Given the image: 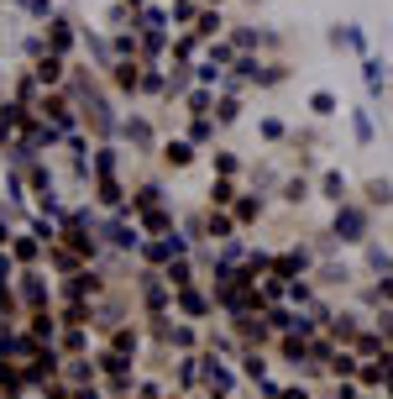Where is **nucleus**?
Segmentation results:
<instances>
[{
	"label": "nucleus",
	"mask_w": 393,
	"mask_h": 399,
	"mask_svg": "<svg viewBox=\"0 0 393 399\" xmlns=\"http://www.w3.org/2000/svg\"><path fill=\"white\" fill-rule=\"evenodd\" d=\"M16 295L26 310H52V289H48V278L37 273V268H21L16 273Z\"/></svg>",
	"instance_id": "1"
},
{
	"label": "nucleus",
	"mask_w": 393,
	"mask_h": 399,
	"mask_svg": "<svg viewBox=\"0 0 393 399\" xmlns=\"http://www.w3.org/2000/svg\"><path fill=\"white\" fill-rule=\"evenodd\" d=\"M32 79H37L43 89H58V84H63V53H43L37 69H32Z\"/></svg>",
	"instance_id": "2"
},
{
	"label": "nucleus",
	"mask_w": 393,
	"mask_h": 399,
	"mask_svg": "<svg viewBox=\"0 0 393 399\" xmlns=\"http://www.w3.org/2000/svg\"><path fill=\"white\" fill-rule=\"evenodd\" d=\"M173 310H179V315H189V321H205V315H210V300L199 295V289H179Z\"/></svg>",
	"instance_id": "3"
},
{
	"label": "nucleus",
	"mask_w": 393,
	"mask_h": 399,
	"mask_svg": "<svg viewBox=\"0 0 393 399\" xmlns=\"http://www.w3.org/2000/svg\"><path fill=\"white\" fill-rule=\"evenodd\" d=\"M231 231H236V216H226V210H210V216H205V236H210L215 247L231 242Z\"/></svg>",
	"instance_id": "4"
},
{
	"label": "nucleus",
	"mask_w": 393,
	"mask_h": 399,
	"mask_svg": "<svg viewBox=\"0 0 393 399\" xmlns=\"http://www.w3.org/2000/svg\"><path fill=\"white\" fill-rule=\"evenodd\" d=\"M336 236H341V242H357L362 236V210H336Z\"/></svg>",
	"instance_id": "5"
},
{
	"label": "nucleus",
	"mask_w": 393,
	"mask_h": 399,
	"mask_svg": "<svg viewBox=\"0 0 393 399\" xmlns=\"http://www.w3.org/2000/svg\"><path fill=\"white\" fill-rule=\"evenodd\" d=\"M105 352H116V357H137V331H131V326H116V331H111V347H105Z\"/></svg>",
	"instance_id": "6"
},
{
	"label": "nucleus",
	"mask_w": 393,
	"mask_h": 399,
	"mask_svg": "<svg viewBox=\"0 0 393 399\" xmlns=\"http://www.w3.org/2000/svg\"><path fill=\"white\" fill-rule=\"evenodd\" d=\"M162 158H168L173 168H184V163H194V137H179V142H168L162 148Z\"/></svg>",
	"instance_id": "7"
},
{
	"label": "nucleus",
	"mask_w": 393,
	"mask_h": 399,
	"mask_svg": "<svg viewBox=\"0 0 393 399\" xmlns=\"http://www.w3.org/2000/svg\"><path fill=\"white\" fill-rule=\"evenodd\" d=\"M231 216H236V226H247V221H257V216H262V200H257V195H236Z\"/></svg>",
	"instance_id": "8"
},
{
	"label": "nucleus",
	"mask_w": 393,
	"mask_h": 399,
	"mask_svg": "<svg viewBox=\"0 0 393 399\" xmlns=\"http://www.w3.org/2000/svg\"><path fill=\"white\" fill-rule=\"evenodd\" d=\"M189 32H194L199 43H210V37L221 32V11H199V16H194V26H189Z\"/></svg>",
	"instance_id": "9"
},
{
	"label": "nucleus",
	"mask_w": 393,
	"mask_h": 399,
	"mask_svg": "<svg viewBox=\"0 0 393 399\" xmlns=\"http://www.w3.org/2000/svg\"><path fill=\"white\" fill-rule=\"evenodd\" d=\"M210 200H215V210H231L236 205V184L231 179H215L210 184Z\"/></svg>",
	"instance_id": "10"
},
{
	"label": "nucleus",
	"mask_w": 393,
	"mask_h": 399,
	"mask_svg": "<svg viewBox=\"0 0 393 399\" xmlns=\"http://www.w3.org/2000/svg\"><path fill=\"white\" fill-rule=\"evenodd\" d=\"M48 43H52V53H69V43H74V32H69V21H52V32H48Z\"/></svg>",
	"instance_id": "11"
},
{
	"label": "nucleus",
	"mask_w": 393,
	"mask_h": 399,
	"mask_svg": "<svg viewBox=\"0 0 393 399\" xmlns=\"http://www.w3.org/2000/svg\"><path fill=\"white\" fill-rule=\"evenodd\" d=\"M215 116H221V121H236V95H221V105H215Z\"/></svg>",
	"instance_id": "12"
},
{
	"label": "nucleus",
	"mask_w": 393,
	"mask_h": 399,
	"mask_svg": "<svg viewBox=\"0 0 393 399\" xmlns=\"http://www.w3.org/2000/svg\"><path fill=\"white\" fill-rule=\"evenodd\" d=\"M126 137H131V142H142V148H147V142H153V131H147V121H131V126H126Z\"/></svg>",
	"instance_id": "13"
},
{
	"label": "nucleus",
	"mask_w": 393,
	"mask_h": 399,
	"mask_svg": "<svg viewBox=\"0 0 393 399\" xmlns=\"http://www.w3.org/2000/svg\"><path fill=\"white\" fill-rule=\"evenodd\" d=\"M189 137H194V142H205V137H210V116H194V126H189Z\"/></svg>",
	"instance_id": "14"
},
{
	"label": "nucleus",
	"mask_w": 393,
	"mask_h": 399,
	"mask_svg": "<svg viewBox=\"0 0 393 399\" xmlns=\"http://www.w3.org/2000/svg\"><path fill=\"white\" fill-rule=\"evenodd\" d=\"M341 190H346V179H341V174H325V195L341 200Z\"/></svg>",
	"instance_id": "15"
},
{
	"label": "nucleus",
	"mask_w": 393,
	"mask_h": 399,
	"mask_svg": "<svg viewBox=\"0 0 393 399\" xmlns=\"http://www.w3.org/2000/svg\"><path fill=\"white\" fill-rule=\"evenodd\" d=\"M309 105H315V116H336V100H331V95H315Z\"/></svg>",
	"instance_id": "16"
},
{
	"label": "nucleus",
	"mask_w": 393,
	"mask_h": 399,
	"mask_svg": "<svg viewBox=\"0 0 393 399\" xmlns=\"http://www.w3.org/2000/svg\"><path fill=\"white\" fill-rule=\"evenodd\" d=\"M383 300L393 305V278H383V284H377V305H383Z\"/></svg>",
	"instance_id": "17"
}]
</instances>
